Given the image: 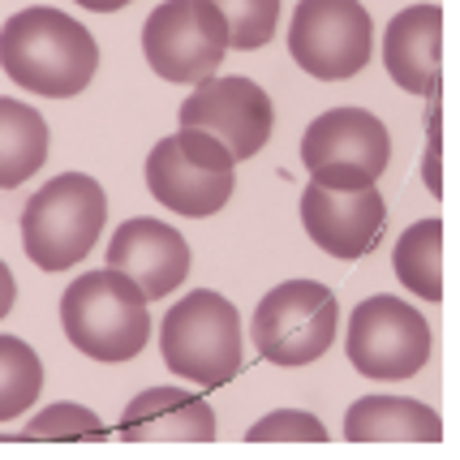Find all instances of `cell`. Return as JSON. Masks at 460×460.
Segmentation results:
<instances>
[{"label": "cell", "mask_w": 460, "mask_h": 460, "mask_svg": "<svg viewBox=\"0 0 460 460\" xmlns=\"http://www.w3.org/2000/svg\"><path fill=\"white\" fill-rule=\"evenodd\" d=\"M0 69L43 100H69L95 78L100 43L69 13L31 4L0 26Z\"/></svg>", "instance_id": "cell-1"}, {"label": "cell", "mask_w": 460, "mask_h": 460, "mask_svg": "<svg viewBox=\"0 0 460 460\" xmlns=\"http://www.w3.org/2000/svg\"><path fill=\"white\" fill-rule=\"evenodd\" d=\"M60 327L69 344L91 361H129L146 349L151 310L146 293L117 267L86 271L60 297Z\"/></svg>", "instance_id": "cell-2"}, {"label": "cell", "mask_w": 460, "mask_h": 460, "mask_svg": "<svg viewBox=\"0 0 460 460\" xmlns=\"http://www.w3.org/2000/svg\"><path fill=\"white\" fill-rule=\"evenodd\" d=\"M108 194L86 172H60L22 207V250L40 271H69L103 237Z\"/></svg>", "instance_id": "cell-3"}, {"label": "cell", "mask_w": 460, "mask_h": 460, "mask_svg": "<svg viewBox=\"0 0 460 460\" xmlns=\"http://www.w3.org/2000/svg\"><path fill=\"white\" fill-rule=\"evenodd\" d=\"M164 366L190 379L194 387H224L241 375L245 353H241V314L237 305L211 288H199L181 297L160 327Z\"/></svg>", "instance_id": "cell-4"}, {"label": "cell", "mask_w": 460, "mask_h": 460, "mask_svg": "<svg viewBox=\"0 0 460 460\" xmlns=\"http://www.w3.org/2000/svg\"><path fill=\"white\" fill-rule=\"evenodd\" d=\"M233 185H237V160L207 129L181 125L177 134L160 138L146 155L151 199L190 220H207L224 211L233 199Z\"/></svg>", "instance_id": "cell-5"}, {"label": "cell", "mask_w": 460, "mask_h": 460, "mask_svg": "<svg viewBox=\"0 0 460 460\" xmlns=\"http://www.w3.org/2000/svg\"><path fill=\"white\" fill-rule=\"evenodd\" d=\"M341 305L336 293L319 280H284L259 301L250 319V344L262 361L297 370L319 361L336 344Z\"/></svg>", "instance_id": "cell-6"}, {"label": "cell", "mask_w": 460, "mask_h": 460, "mask_svg": "<svg viewBox=\"0 0 460 460\" xmlns=\"http://www.w3.org/2000/svg\"><path fill=\"white\" fill-rule=\"evenodd\" d=\"M228 52V22L211 0H164L142 26V57L164 82L216 78Z\"/></svg>", "instance_id": "cell-7"}, {"label": "cell", "mask_w": 460, "mask_h": 460, "mask_svg": "<svg viewBox=\"0 0 460 460\" xmlns=\"http://www.w3.org/2000/svg\"><path fill=\"white\" fill-rule=\"evenodd\" d=\"M344 349L361 379L404 383L430 361V323L409 301L379 293L349 314Z\"/></svg>", "instance_id": "cell-8"}, {"label": "cell", "mask_w": 460, "mask_h": 460, "mask_svg": "<svg viewBox=\"0 0 460 460\" xmlns=\"http://www.w3.org/2000/svg\"><path fill=\"white\" fill-rule=\"evenodd\" d=\"M288 52L310 78L341 82L370 65L375 26L361 0H301L288 26Z\"/></svg>", "instance_id": "cell-9"}, {"label": "cell", "mask_w": 460, "mask_h": 460, "mask_svg": "<svg viewBox=\"0 0 460 460\" xmlns=\"http://www.w3.org/2000/svg\"><path fill=\"white\" fill-rule=\"evenodd\" d=\"M181 125L220 138L233 160H254L276 129V103L254 78H207L181 103Z\"/></svg>", "instance_id": "cell-10"}, {"label": "cell", "mask_w": 460, "mask_h": 460, "mask_svg": "<svg viewBox=\"0 0 460 460\" xmlns=\"http://www.w3.org/2000/svg\"><path fill=\"white\" fill-rule=\"evenodd\" d=\"M387 224L379 185L366 190H327V185H305L301 190V228L310 241L332 259H361L379 245V233Z\"/></svg>", "instance_id": "cell-11"}, {"label": "cell", "mask_w": 460, "mask_h": 460, "mask_svg": "<svg viewBox=\"0 0 460 460\" xmlns=\"http://www.w3.org/2000/svg\"><path fill=\"white\" fill-rule=\"evenodd\" d=\"M108 267L125 271L146 293V301H160L190 276V245L172 224L138 216V220H125L112 233Z\"/></svg>", "instance_id": "cell-12"}, {"label": "cell", "mask_w": 460, "mask_h": 460, "mask_svg": "<svg viewBox=\"0 0 460 460\" xmlns=\"http://www.w3.org/2000/svg\"><path fill=\"white\" fill-rule=\"evenodd\" d=\"M392 160V138L370 108H327L323 117H314L301 134V164L319 168V164H353L370 177H383Z\"/></svg>", "instance_id": "cell-13"}, {"label": "cell", "mask_w": 460, "mask_h": 460, "mask_svg": "<svg viewBox=\"0 0 460 460\" xmlns=\"http://www.w3.org/2000/svg\"><path fill=\"white\" fill-rule=\"evenodd\" d=\"M125 443H211L216 409L190 387H146L120 413Z\"/></svg>", "instance_id": "cell-14"}, {"label": "cell", "mask_w": 460, "mask_h": 460, "mask_svg": "<svg viewBox=\"0 0 460 460\" xmlns=\"http://www.w3.org/2000/svg\"><path fill=\"white\" fill-rule=\"evenodd\" d=\"M439 40L443 9L439 4H409L383 31V65L392 82L409 95H435L439 91Z\"/></svg>", "instance_id": "cell-15"}, {"label": "cell", "mask_w": 460, "mask_h": 460, "mask_svg": "<svg viewBox=\"0 0 460 460\" xmlns=\"http://www.w3.org/2000/svg\"><path fill=\"white\" fill-rule=\"evenodd\" d=\"M349 443H439L443 421L430 404L409 396H361L344 413Z\"/></svg>", "instance_id": "cell-16"}, {"label": "cell", "mask_w": 460, "mask_h": 460, "mask_svg": "<svg viewBox=\"0 0 460 460\" xmlns=\"http://www.w3.org/2000/svg\"><path fill=\"white\" fill-rule=\"evenodd\" d=\"M48 164V120L40 108L0 95V190H18Z\"/></svg>", "instance_id": "cell-17"}, {"label": "cell", "mask_w": 460, "mask_h": 460, "mask_svg": "<svg viewBox=\"0 0 460 460\" xmlns=\"http://www.w3.org/2000/svg\"><path fill=\"white\" fill-rule=\"evenodd\" d=\"M396 280L421 301H443V224L430 220L409 224L392 250Z\"/></svg>", "instance_id": "cell-18"}, {"label": "cell", "mask_w": 460, "mask_h": 460, "mask_svg": "<svg viewBox=\"0 0 460 460\" xmlns=\"http://www.w3.org/2000/svg\"><path fill=\"white\" fill-rule=\"evenodd\" d=\"M43 392V361L22 336H0V421L31 413Z\"/></svg>", "instance_id": "cell-19"}, {"label": "cell", "mask_w": 460, "mask_h": 460, "mask_svg": "<svg viewBox=\"0 0 460 460\" xmlns=\"http://www.w3.org/2000/svg\"><path fill=\"white\" fill-rule=\"evenodd\" d=\"M22 439H40V443H103L108 439V426H103L86 404L74 401H57L40 409L35 418L26 421Z\"/></svg>", "instance_id": "cell-20"}, {"label": "cell", "mask_w": 460, "mask_h": 460, "mask_svg": "<svg viewBox=\"0 0 460 460\" xmlns=\"http://www.w3.org/2000/svg\"><path fill=\"white\" fill-rule=\"evenodd\" d=\"M228 22V48L254 52L280 26V0H211Z\"/></svg>", "instance_id": "cell-21"}, {"label": "cell", "mask_w": 460, "mask_h": 460, "mask_svg": "<svg viewBox=\"0 0 460 460\" xmlns=\"http://www.w3.org/2000/svg\"><path fill=\"white\" fill-rule=\"evenodd\" d=\"M250 443H323L327 439V426H323L314 413L305 409H276L259 418L250 430H245Z\"/></svg>", "instance_id": "cell-22"}, {"label": "cell", "mask_w": 460, "mask_h": 460, "mask_svg": "<svg viewBox=\"0 0 460 460\" xmlns=\"http://www.w3.org/2000/svg\"><path fill=\"white\" fill-rule=\"evenodd\" d=\"M430 108H426V160H421V181L426 190L439 199L443 194V172H439V151H443V134H439V91L426 95Z\"/></svg>", "instance_id": "cell-23"}, {"label": "cell", "mask_w": 460, "mask_h": 460, "mask_svg": "<svg viewBox=\"0 0 460 460\" xmlns=\"http://www.w3.org/2000/svg\"><path fill=\"white\" fill-rule=\"evenodd\" d=\"M310 181L327 185V190H366V185H379V177L361 172L353 164H319V168H310Z\"/></svg>", "instance_id": "cell-24"}, {"label": "cell", "mask_w": 460, "mask_h": 460, "mask_svg": "<svg viewBox=\"0 0 460 460\" xmlns=\"http://www.w3.org/2000/svg\"><path fill=\"white\" fill-rule=\"evenodd\" d=\"M13 301H18V284H13V271L0 262V319L13 310Z\"/></svg>", "instance_id": "cell-25"}, {"label": "cell", "mask_w": 460, "mask_h": 460, "mask_svg": "<svg viewBox=\"0 0 460 460\" xmlns=\"http://www.w3.org/2000/svg\"><path fill=\"white\" fill-rule=\"evenodd\" d=\"M82 9H95V13H117V9H125L129 0H78Z\"/></svg>", "instance_id": "cell-26"}]
</instances>
